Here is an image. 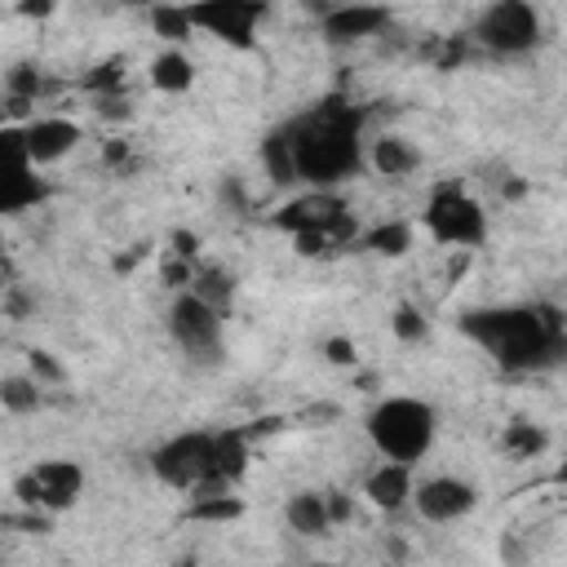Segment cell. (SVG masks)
I'll use <instances>...</instances> for the list:
<instances>
[{
  "mask_svg": "<svg viewBox=\"0 0 567 567\" xmlns=\"http://www.w3.org/2000/svg\"><path fill=\"white\" fill-rule=\"evenodd\" d=\"M323 359L337 363V368H354V363H359V350H354L350 337H328V341H323Z\"/></svg>",
  "mask_w": 567,
  "mask_h": 567,
  "instance_id": "cell-30",
  "label": "cell"
},
{
  "mask_svg": "<svg viewBox=\"0 0 567 567\" xmlns=\"http://www.w3.org/2000/svg\"><path fill=\"white\" fill-rule=\"evenodd\" d=\"M195 31L217 35L230 49H248L257 40V22L266 18V4H248V0H213V4H186Z\"/></svg>",
  "mask_w": 567,
  "mask_h": 567,
  "instance_id": "cell-10",
  "label": "cell"
},
{
  "mask_svg": "<svg viewBox=\"0 0 567 567\" xmlns=\"http://www.w3.org/2000/svg\"><path fill=\"white\" fill-rule=\"evenodd\" d=\"M186 292H195L204 306H213V310L226 319V315H230V301H235V279H230L221 266H199V270H195V284H190Z\"/></svg>",
  "mask_w": 567,
  "mask_h": 567,
  "instance_id": "cell-20",
  "label": "cell"
},
{
  "mask_svg": "<svg viewBox=\"0 0 567 567\" xmlns=\"http://www.w3.org/2000/svg\"><path fill=\"white\" fill-rule=\"evenodd\" d=\"M474 40L492 53H505V58H518L527 49L540 44V13L523 0H501V4H487L478 18H474Z\"/></svg>",
  "mask_w": 567,
  "mask_h": 567,
  "instance_id": "cell-7",
  "label": "cell"
},
{
  "mask_svg": "<svg viewBox=\"0 0 567 567\" xmlns=\"http://www.w3.org/2000/svg\"><path fill=\"white\" fill-rule=\"evenodd\" d=\"M0 399H4V408H9L13 416H27V412H35V408L44 403L35 377H4V381H0Z\"/></svg>",
  "mask_w": 567,
  "mask_h": 567,
  "instance_id": "cell-24",
  "label": "cell"
},
{
  "mask_svg": "<svg viewBox=\"0 0 567 567\" xmlns=\"http://www.w3.org/2000/svg\"><path fill=\"white\" fill-rule=\"evenodd\" d=\"M151 27H155V35H159V40H168L173 49H177V40H186V35L195 31V22H190V9H186V4H182V9H177V4H155V9H151Z\"/></svg>",
  "mask_w": 567,
  "mask_h": 567,
  "instance_id": "cell-25",
  "label": "cell"
},
{
  "mask_svg": "<svg viewBox=\"0 0 567 567\" xmlns=\"http://www.w3.org/2000/svg\"><path fill=\"white\" fill-rule=\"evenodd\" d=\"M434 434H439V416L421 399L390 394L368 412V439L381 452V461L412 465L434 447Z\"/></svg>",
  "mask_w": 567,
  "mask_h": 567,
  "instance_id": "cell-3",
  "label": "cell"
},
{
  "mask_svg": "<svg viewBox=\"0 0 567 567\" xmlns=\"http://www.w3.org/2000/svg\"><path fill=\"white\" fill-rule=\"evenodd\" d=\"M195 523H235L244 514V501L235 492H217V496H195L186 509Z\"/></svg>",
  "mask_w": 567,
  "mask_h": 567,
  "instance_id": "cell-23",
  "label": "cell"
},
{
  "mask_svg": "<svg viewBox=\"0 0 567 567\" xmlns=\"http://www.w3.org/2000/svg\"><path fill=\"white\" fill-rule=\"evenodd\" d=\"M288 142L297 159V182L310 190H332L363 164V111L346 97H323L306 115L288 120Z\"/></svg>",
  "mask_w": 567,
  "mask_h": 567,
  "instance_id": "cell-2",
  "label": "cell"
},
{
  "mask_svg": "<svg viewBox=\"0 0 567 567\" xmlns=\"http://www.w3.org/2000/svg\"><path fill=\"white\" fill-rule=\"evenodd\" d=\"M359 244H363L368 252H377V257H403V252L412 248V226H408V221H381V226L363 230Z\"/></svg>",
  "mask_w": 567,
  "mask_h": 567,
  "instance_id": "cell-21",
  "label": "cell"
},
{
  "mask_svg": "<svg viewBox=\"0 0 567 567\" xmlns=\"http://www.w3.org/2000/svg\"><path fill=\"white\" fill-rule=\"evenodd\" d=\"M425 230L452 248H478L487 239V213L461 182H439L425 199Z\"/></svg>",
  "mask_w": 567,
  "mask_h": 567,
  "instance_id": "cell-5",
  "label": "cell"
},
{
  "mask_svg": "<svg viewBox=\"0 0 567 567\" xmlns=\"http://www.w3.org/2000/svg\"><path fill=\"white\" fill-rule=\"evenodd\" d=\"M461 332L505 372H536L567 359V319L549 301L470 310L461 315Z\"/></svg>",
  "mask_w": 567,
  "mask_h": 567,
  "instance_id": "cell-1",
  "label": "cell"
},
{
  "mask_svg": "<svg viewBox=\"0 0 567 567\" xmlns=\"http://www.w3.org/2000/svg\"><path fill=\"white\" fill-rule=\"evenodd\" d=\"M390 22V9H377V4H341V9H328L319 31L328 44H359L368 35H377L381 27Z\"/></svg>",
  "mask_w": 567,
  "mask_h": 567,
  "instance_id": "cell-13",
  "label": "cell"
},
{
  "mask_svg": "<svg viewBox=\"0 0 567 567\" xmlns=\"http://www.w3.org/2000/svg\"><path fill=\"white\" fill-rule=\"evenodd\" d=\"M390 332L399 337V341H408V346H416V341H425V332H430V323H425V315L416 310V306H394V315H390Z\"/></svg>",
  "mask_w": 567,
  "mask_h": 567,
  "instance_id": "cell-27",
  "label": "cell"
},
{
  "mask_svg": "<svg viewBox=\"0 0 567 567\" xmlns=\"http://www.w3.org/2000/svg\"><path fill=\"white\" fill-rule=\"evenodd\" d=\"M558 478H563V483H567V465H563V470H558Z\"/></svg>",
  "mask_w": 567,
  "mask_h": 567,
  "instance_id": "cell-34",
  "label": "cell"
},
{
  "mask_svg": "<svg viewBox=\"0 0 567 567\" xmlns=\"http://www.w3.org/2000/svg\"><path fill=\"white\" fill-rule=\"evenodd\" d=\"M27 363H31V377H35L40 385H62V381H66V368H62L49 350H27Z\"/></svg>",
  "mask_w": 567,
  "mask_h": 567,
  "instance_id": "cell-29",
  "label": "cell"
},
{
  "mask_svg": "<svg viewBox=\"0 0 567 567\" xmlns=\"http://www.w3.org/2000/svg\"><path fill=\"white\" fill-rule=\"evenodd\" d=\"M151 470H155L159 483H168L177 492H190V501L230 492L217 474V430H190V434H177V439L159 443L151 452Z\"/></svg>",
  "mask_w": 567,
  "mask_h": 567,
  "instance_id": "cell-4",
  "label": "cell"
},
{
  "mask_svg": "<svg viewBox=\"0 0 567 567\" xmlns=\"http://www.w3.org/2000/svg\"><path fill=\"white\" fill-rule=\"evenodd\" d=\"M412 505L425 523H456L465 518L474 505H478V492L474 483L465 478H452V474H439V478H425L416 492H412Z\"/></svg>",
  "mask_w": 567,
  "mask_h": 567,
  "instance_id": "cell-11",
  "label": "cell"
},
{
  "mask_svg": "<svg viewBox=\"0 0 567 567\" xmlns=\"http://www.w3.org/2000/svg\"><path fill=\"white\" fill-rule=\"evenodd\" d=\"M270 221H275L279 230H288V235H310V230H319V235H328L337 248H346V244L359 239V221H354V213L346 208V199H341L337 190H306V195L288 199Z\"/></svg>",
  "mask_w": 567,
  "mask_h": 567,
  "instance_id": "cell-6",
  "label": "cell"
},
{
  "mask_svg": "<svg viewBox=\"0 0 567 567\" xmlns=\"http://www.w3.org/2000/svg\"><path fill=\"white\" fill-rule=\"evenodd\" d=\"M221 315L213 310V306H204L195 292H182L173 306H168V332H173V341L190 354V359H199V363H213V359H221Z\"/></svg>",
  "mask_w": 567,
  "mask_h": 567,
  "instance_id": "cell-8",
  "label": "cell"
},
{
  "mask_svg": "<svg viewBox=\"0 0 567 567\" xmlns=\"http://www.w3.org/2000/svg\"><path fill=\"white\" fill-rule=\"evenodd\" d=\"M368 164H372L381 177H408V173H416V168H421V151H416L408 137L385 133V137H377V142H372Z\"/></svg>",
  "mask_w": 567,
  "mask_h": 567,
  "instance_id": "cell-16",
  "label": "cell"
},
{
  "mask_svg": "<svg viewBox=\"0 0 567 567\" xmlns=\"http://www.w3.org/2000/svg\"><path fill=\"white\" fill-rule=\"evenodd\" d=\"M40 93H44V80H40V71H35V66H27V62L9 66V75H4V97H22V102H35Z\"/></svg>",
  "mask_w": 567,
  "mask_h": 567,
  "instance_id": "cell-26",
  "label": "cell"
},
{
  "mask_svg": "<svg viewBox=\"0 0 567 567\" xmlns=\"http://www.w3.org/2000/svg\"><path fill=\"white\" fill-rule=\"evenodd\" d=\"M328 496V514H332V523H346L350 518V496L346 492H323Z\"/></svg>",
  "mask_w": 567,
  "mask_h": 567,
  "instance_id": "cell-32",
  "label": "cell"
},
{
  "mask_svg": "<svg viewBox=\"0 0 567 567\" xmlns=\"http://www.w3.org/2000/svg\"><path fill=\"white\" fill-rule=\"evenodd\" d=\"M261 164H266V177H270L275 186H297V159H292L288 128L266 133V142H261Z\"/></svg>",
  "mask_w": 567,
  "mask_h": 567,
  "instance_id": "cell-19",
  "label": "cell"
},
{
  "mask_svg": "<svg viewBox=\"0 0 567 567\" xmlns=\"http://www.w3.org/2000/svg\"><path fill=\"white\" fill-rule=\"evenodd\" d=\"M412 465H399V461H381L368 478H363V496L377 505V509H403L412 501Z\"/></svg>",
  "mask_w": 567,
  "mask_h": 567,
  "instance_id": "cell-14",
  "label": "cell"
},
{
  "mask_svg": "<svg viewBox=\"0 0 567 567\" xmlns=\"http://www.w3.org/2000/svg\"><path fill=\"white\" fill-rule=\"evenodd\" d=\"M44 195H49V186L35 173V164H4V177H0V213L13 217L22 208H35Z\"/></svg>",
  "mask_w": 567,
  "mask_h": 567,
  "instance_id": "cell-15",
  "label": "cell"
},
{
  "mask_svg": "<svg viewBox=\"0 0 567 567\" xmlns=\"http://www.w3.org/2000/svg\"><path fill=\"white\" fill-rule=\"evenodd\" d=\"M545 430L540 425H532V421H509L505 425V434H501V447L509 452V456H518V461H532V456H540L545 452Z\"/></svg>",
  "mask_w": 567,
  "mask_h": 567,
  "instance_id": "cell-22",
  "label": "cell"
},
{
  "mask_svg": "<svg viewBox=\"0 0 567 567\" xmlns=\"http://www.w3.org/2000/svg\"><path fill=\"white\" fill-rule=\"evenodd\" d=\"M102 159H106V164H128V142H120V137L106 142V146H102Z\"/></svg>",
  "mask_w": 567,
  "mask_h": 567,
  "instance_id": "cell-33",
  "label": "cell"
},
{
  "mask_svg": "<svg viewBox=\"0 0 567 567\" xmlns=\"http://www.w3.org/2000/svg\"><path fill=\"white\" fill-rule=\"evenodd\" d=\"M284 518L297 536H323L332 527V514H328V496L323 492H292L288 505H284Z\"/></svg>",
  "mask_w": 567,
  "mask_h": 567,
  "instance_id": "cell-17",
  "label": "cell"
},
{
  "mask_svg": "<svg viewBox=\"0 0 567 567\" xmlns=\"http://www.w3.org/2000/svg\"><path fill=\"white\" fill-rule=\"evenodd\" d=\"M151 84L159 93H186L195 84V62L182 53V49H164L155 62H151Z\"/></svg>",
  "mask_w": 567,
  "mask_h": 567,
  "instance_id": "cell-18",
  "label": "cell"
},
{
  "mask_svg": "<svg viewBox=\"0 0 567 567\" xmlns=\"http://www.w3.org/2000/svg\"><path fill=\"white\" fill-rule=\"evenodd\" d=\"M120 84H124L120 62H102V66H93V71L84 75V89H93V93H102V97H120Z\"/></svg>",
  "mask_w": 567,
  "mask_h": 567,
  "instance_id": "cell-28",
  "label": "cell"
},
{
  "mask_svg": "<svg viewBox=\"0 0 567 567\" xmlns=\"http://www.w3.org/2000/svg\"><path fill=\"white\" fill-rule=\"evenodd\" d=\"M27 133V151H31V164L44 168V164H58L66 159L75 146H80V124L66 120V115H35L31 124H22Z\"/></svg>",
  "mask_w": 567,
  "mask_h": 567,
  "instance_id": "cell-12",
  "label": "cell"
},
{
  "mask_svg": "<svg viewBox=\"0 0 567 567\" xmlns=\"http://www.w3.org/2000/svg\"><path fill=\"white\" fill-rule=\"evenodd\" d=\"M84 492V470L75 461H40L18 478V501L31 509H71Z\"/></svg>",
  "mask_w": 567,
  "mask_h": 567,
  "instance_id": "cell-9",
  "label": "cell"
},
{
  "mask_svg": "<svg viewBox=\"0 0 567 567\" xmlns=\"http://www.w3.org/2000/svg\"><path fill=\"white\" fill-rule=\"evenodd\" d=\"M199 252V239L190 235V230H173V257H182V261H190Z\"/></svg>",
  "mask_w": 567,
  "mask_h": 567,
  "instance_id": "cell-31",
  "label": "cell"
}]
</instances>
